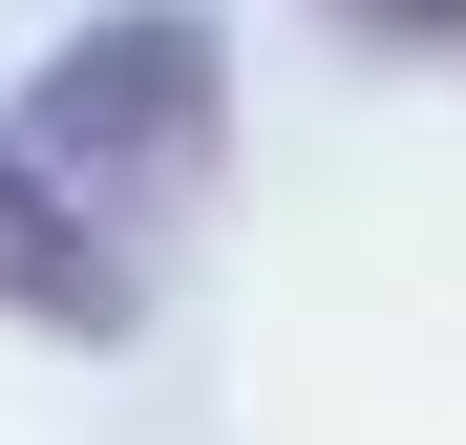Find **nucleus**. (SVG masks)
Listing matches in <instances>:
<instances>
[{"label": "nucleus", "mask_w": 466, "mask_h": 445, "mask_svg": "<svg viewBox=\"0 0 466 445\" xmlns=\"http://www.w3.org/2000/svg\"><path fill=\"white\" fill-rule=\"evenodd\" d=\"M0 127H22L106 234H127V212H191L212 148H233V43L191 22V0H106V22H64V43L22 64Z\"/></svg>", "instance_id": "nucleus-1"}, {"label": "nucleus", "mask_w": 466, "mask_h": 445, "mask_svg": "<svg viewBox=\"0 0 466 445\" xmlns=\"http://www.w3.org/2000/svg\"><path fill=\"white\" fill-rule=\"evenodd\" d=\"M127 297H148V276H127V234L43 170L22 127H0V319H22V339H127Z\"/></svg>", "instance_id": "nucleus-2"}, {"label": "nucleus", "mask_w": 466, "mask_h": 445, "mask_svg": "<svg viewBox=\"0 0 466 445\" xmlns=\"http://www.w3.org/2000/svg\"><path fill=\"white\" fill-rule=\"evenodd\" d=\"M339 43H381V64H466V0H319Z\"/></svg>", "instance_id": "nucleus-3"}]
</instances>
